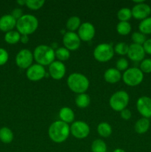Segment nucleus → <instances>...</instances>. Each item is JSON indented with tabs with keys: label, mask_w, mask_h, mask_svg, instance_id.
<instances>
[{
	"label": "nucleus",
	"mask_w": 151,
	"mask_h": 152,
	"mask_svg": "<svg viewBox=\"0 0 151 152\" xmlns=\"http://www.w3.org/2000/svg\"><path fill=\"white\" fill-rule=\"evenodd\" d=\"M70 134V126L61 120L53 122L48 129V136L50 139L56 143L64 142Z\"/></svg>",
	"instance_id": "f257e3e1"
},
{
	"label": "nucleus",
	"mask_w": 151,
	"mask_h": 152,
	"mask_svg": "<svg viewBox=\"0 0 151 152\" xmlns=\"http://www.w3.org/2000/svg\"><path fill=\"white\" fill-rule=\"evenodd\" d=\"M67 85L70 90L75 94H84L88 90L90 82L87 77L80 73H73L67 79Z\"/></svg>",
	"instance_id": "f03ea898"
},
{
	"label": "nucleus",
	"mask_w": 151,
	"mask_h": 152,
	"mask_svg": "<svg viewBox=\"0 0 151 152\" xmlns=\"http://www.w3.org/2000/svg\"><path fill=\"white\" fill-rule=\"evenodd\" d=\"M16 29L21 35L29 36L35 32L38 27V20L35 16L25 14L16 21Z\"/></svg>",
	"instance_id": "7ed1b4c3"
},
{
	"label": "nucleus",
	"mask_w": 151,
	"mask_h": 152,
	"mask_svg": "<svg viewBox=\"0 0 151 152\" xmlns=\"http://www.w3.org/2000/svg\"><path fill=\"white\" fill-rule=\"evenodd\" d=\"M33 57L37 64L45 66L50 65L55 61V50L50 46L46 45H38L33 51Z\"/></svg>",
	"instance_id": "20e7f679"
},
{
	"label": "nucleus",
	"mask_w": 151,
	"mask_h": 152,
	"mask_svg": "<svg viewBox=\"0 0 151 152\" xmlns=\"http://www.w3.org/2000/svg\"><path fill=\"white\" fill-rule=\"evenodd\" d=\"M130 101L128 94L124 91H118L115 92L109 99L110 108L115 111H121L127 108Z\"/></svg>",
	"instance_id": "39448f33"
},
{
	"label": "nucleus",
	"mask_w": 151,
	"mask_h": 152,
	"mask_svg": "<svg viewBox=\"0 0 151 152\" xmlns=\"http://www.w3.org/2000/svg\"><path fill=\"white\" fill-rule=\"evenodd\" d=\"M122 80L127 86L135 87L142 83L144 80V74L140 68L136 67L129 68L123 74Z\"/></svg>",
	"instance_id": "423d86ee"
},
{
	"label": "nucleus",
	"mask_w": 151,
	"mask_h": 152,
	"mask_svg": "<svg viewBox=\"0 0 151 152\" xmlns=\"http://www.w3.org/2000/svg\"><path fill=\"white\" fill-rule=\"evenodd\" d=\"M113 47L108 43H101L95 48L93 56L99 62H107L114 56Z\"/></svg>",
	"instance_id": "0eeeda50"
},
{
	"label": "nucleus",
	"mask_w": 151,
	"mask_h": 152,
	"mask_svg": "<svg viewBox=\"0 0 151 152\" xmlns=\"http://www.w3.org/2000/svg\"><path fill=\"white\" fill-rule=\"evenodd\" d=\"M70 134L76 139H85L90 134V129L87 123L84 121H76L70 127Z\"/></svg>",
	"instance_id": "6e6552de"
},
{
	"label": "nucleus",
	"mask_w": 151,
	"mask_h": 152,
	"mask_svg": "<svg viewBox=\"0 0 151 152\" xmlns=\"http://www.w3.org/2000/svg\"><path fill=\"white\" fill-rule=\"evenodd\" d=\"M33 53L28 49H22L16 56V63L18 67L22 69H28L33 65Z\"/></svg>",
	"instance_id": "1a4fd4ad"
},
{
	"label": "nucleus",
	"mask_w": 151,
	"mask_h": 152,
	"mask_svg": "<svg viewBox=\"0 0 151 152\" xmlns=\"http://www.w3.org/2000/svg\"><path fill=\"white\" fill-rule=\"evenodd\" d=\"M62 42L65 48L69 50H76L81 45V39L75 32L68 31L63 36Z\"/></svg>",
	"instance_id": "9d476101"
},
{
	"label": "nucleus",
	"mask_w": 151,
	"mask_h": 152,
	"mask_svg": "<svg viewBox=\"0 0 151 152\" xmlns=\"http://www.w3.org/2000/svg\"><path fill=\"white\" fill-rule=\"evenodd\" d=\"M96 29L93 25L90 22H86L81 23L78 30V36L81 41L90 42L95 37Z\"/></svg>",
	"instance_id": "9b49d317"
},
{
	"label": "nucleus",
	"mask_w": 151,
	"mask_h": 152,
	"mask_svg": "<svg viewBox=\"0 0 151 152\" xmlns=\"http://www.w3.org/2000/svg\"><path fill=\"white\" fill-rule=\"evenodd\" d=\"M46 75V71L44 66L39 64H33L26 71V77L29 80L37 82L42 80Z\"/></svg>",
	"instance_id": "f8f14e48"
},
{
	"label": "nucleus",
	"mask_w": 151,
	"mask_h": 152,
	"mask_svg": "<svg viewBox=\"0 0 151 152\" xmlns=\"http://www.w3.org/2000/svg\"><path fill=\"white\" fill-rule=\"evenodd\" d=\"M137 111L142 117L149 119L151 117V98L143 96L138 99L136 102Z\"/></svg>",
	"instance_id": "ddd939ff"
},
{
	"label": "nucleus",
	"mask_w": 151,
	"mask_h": 152,
	"mask_svg": "<svg viewBox=\"0 0 151 152\" xmlns=\"http://www.w3.org/2000/svg\"><path fill=\"white\" fill-rule=\"evenodd\" d=\"M48 72L53 80H60L66 74V67L62 62L54 61L49 65Z\"/></svg>",
	"instance_id": "4468645a"
},
{
	"label": "nucleus",
	"mask_w": 151,
	"mask_h": 152,
	"mask_svg": "<svg viewBox=\"0 0 151 152\" xmlns=\"http://www.w3.org/2000/svg\"><path fill=\"white\" fill-rule=\"evenodd\" d=\"M131 11L133 18L142 21L149 17L150 14H151V7H150L149 4L143 2L141 4H135L131 9Z\"/></svg>",
	"instance_id": "2eb2a0df"
},
{
	"label": "nucleus",
	"mask_w": 151,
	"mask_h": 152,
	"mask_svg": "<svg viewBox=\"0 0 151 152\" xmlns=\"http://www.w3.org/2000/svg\"><path fill=\"white\" fill-rule=\"evenodd\" d=\"M145 54L146 53L142 45L134 43H132L129 45V50L127 55L130 60L133 62H142L144 59Z\"/></svg>",
	"instance_id": "dca6fc26"
},
{
	"label": "nucleus",
	"mask_w": 151,
	"mask_h": 152,
	"mask_svg": "<svg viewBox=\"0 0 151 152\" xmlns=\"http://www.w3.org/2000/svg\"><path fill=\"white\" fill-rule=\"evenodd\" d=\"M16 26V20L11 14H6L0 18V31L3 32H9L13 31Z\"/></svg>",
	"instance_id": "f3484780"
},
{
	"label": "nucleus",
	"mask_w": 151,
	"mask_h": 152,
	"mask_svg": "<svg viewBox=\"0 0 151 152\" xmlns=\"http://www.w3.org/2000/svg\"><path fill=\"white\" fill-rule=\"evenodd\" d=\"M122 78L121 72L115 68H110L106 70L104 74V79L105 81L110 84H115Z\"/></svg>",
	"instance_id": "a211bd4d"
},
{
	"label": "nucleus",
	"mask_w": 151,
	"mask_h": 152,
	"mask_svg": "<svg viewBox=\"0 0 151 152\" xmlns=\"http://www.w3.org/2000/svg\"><path fill=\"white\" fill-rule=\"evenodd\" d=\"M59 117L61 121L69 124L73 123L75 120V114L74 111L69 107H62L59 112Z\"/></svg>",
	"instance_id": "6ab92c4d"
},
{
	"label": "nucleus",
	"mask_w": 151,
	"mask_h": 152,
	"mask_svg": "<svg viewBox=\"0 0 151 152\" xmlns=\"http://www.w3.org/2000/svg\"><path fill=\"white\" fill-rule=\"evenodd\" d=\"M150 122L149 119L142 117L135 123V132L139 134H143L147 132V131L150 129Z\"/></svg>",
	"instance_id": "aec40b11"
},
{
	"label": "nucleus",
	"mask_w": 151,
	"mask_h": 152,
	"mask_svg": "<svg viewBox=\"0 0 151 152\" xmlns=\"http://www.w3.org/2000/svg\"><path fill=\"white\" fill-rule=\"evenodd\" d=\"M97 132L102 137L107 138L112 134V127L110 125L106 122H102L99 123L97 126Z\"/></svg>",
	"instance_id": "412c9836"
},
{
	"label": "nucleus",
	"mask_w": 151,
	"mask_h": 152,
	"mask_svg": "<svg viewBox=\"0 0 151 152\" xmlns=\"http://www.w3.org/2000/svg\"><path fill=\"white\" fill-rule=\"evenodd\" d=\"M75 103L78 108H86L90 103V96L86 93L78 94L75 99Z\"/></svg>",
	"instance_id": "4be33fe9"
},
{
	"label": "nucleus",
	"mask_w": 151,
	"mask_h": 152,
	"mask_svg": "<svg viewBox=\"0 0 151 152\" xmlns=\"http://www.w3.org/2000/svg\"><path fill=\"white\" fill-rule=\"evenodd\" d=\"M81 25V23L80 18L76 16H73L70 17L67 21L66 28L68 30V31L75 32L76 31H78Z\"/></svg>",
	"instance_id": "5701e85b"
},
{
	"label": "nucleus",
	"mask_w": 151,
	"mask_h": 152,
	"mask_svg": "<svg viewBox=\"0 0 151 152\" xmlns=\"http://www.w3.org/2000/svg\"><path fill=\"white\" fill-rule=\"evenodd\" d=\"M13 133L9 128L3 127L0 129V140L5 144H9L13 141Z\"/></svg>",
	"instance_id": "b1692460"
},
{
	"label": "nucleus",
	"mask_w": 151,
	"mask_h": 152,
	"mask_svg": "<svg viewBox=\"0 0 151 152\" xmlns=\"http://www.w3.org/2000/svg\"><path fill=\"white\" fill-rule=\"evenodd\" d=\"M21 34L17 31H10L7 32L4 35V40L7 43L14 45L19 42L21 39Z\"/></svg>",
	"instance_id": "393cba45"
},
{
	"label": "nucleus",
	"mask_w": 151,
	"mask_h": 152,
	"mask_svg": "<svg viewBox=\"0 0 151 152\" xmlns=\"http://www.w3.org/2000/svg\"><path fill=\"white\" fill-rule=\"evenodd\" d=\"M55 56L57 58L58 61L63 62L69 59V58L70 57V53L66 48L61 47L55 50Z\"/></svg>",
	"instance_id": "a878e982"
},
{
	"label": "nucleus",
	"mask_w": 151,
	"mask_h": 152,
	"mask_svg": "<svg viewBox=\"0 0 151 152\" xmlns=\"http://www.w3.org/2000/svg\"><path fill=\"white\" fill-rule=\"evenodd\" d=\"M90 148L92 152H107V144L105 141L101 139L95 140L93 141Z\"/></svg>",
	"instance_id": "bb28decb"
},
{
	"label": "nucleus",
	"mask_w": 151,
	"mask_h": 152,
	"mask_svg": "<svg viewBox=\"0 0 151 152\" xmlns=\"http://www.w3.org/2000/svg\"><path fill=\"white\" fill-rule=\"evenodd\" d=\"M132 17L131 9L128 7H122L117 12V18L119 22H128Z\"/></svg>",
	"instance_id": "cd10ccee"
},
{
	"label": "nucleus",
	"mask_w": 151,
	"mask_h": 152,
	"mask_svg": "<svg viewBox=\"0 0 151 152\" xmlns=\"http://www.w3.org/2000/svg\"><path fill=\"white\" fill-rule=\"evenodd\" d=\"M132 30L131 25L129 22H119L117 24L116 31L121 36H127Z\"/></svg>",
	"instance_id": "c85d7f7f"
},
{
	"label": "nucleus",
	"mask_w": 151,
	"mask_h": 152,
	"mask_svg": "<svg viewBox=\"0 0 151 152\" xmlns=\"http://www.w3.org/2000/svg\"><path fill=\"white\" fill-rule=\"evenodd\" d=\"M139 32L144 34L145 36L151 34V17L146 18L144 20L141 21L139 25Z\"/></svg>",
	"instance_id": "c756f323"
},
{
	"label": "nucleus",
	"mask_w": 151,
	"mask_h": 152,
	"mask_svg": "<svg viewBox=\"0 0 151 152\" xmlns=\"http://www.w3.org/2000/svg\"><path fill=\"white\" fill-rule=\"evenodd\" d=\"M44 3V0H26L25 6L32 10H37L41 8Z\"/></svg>",
	"instance_id": "7c9ffc66"
},
{
	"label": "nucleus",
	"mask_w": 151,
	"mask_h": 152,
	"mask_svg": "<svg viewBox=\"0 0 151 152\" xmlns=\"http://www.w3.org/2000/svg\"><path fill=\"white\" fill-rule=\"evenodd\" d=\"M114 52L116 53H118V55H121V56H124V55L127 54V52L129 50V45L125 42H121L117 43L115 45V47L113 48Z\"/></svg>",
	"instance_id": "2f4dec72"
},
{
	"label": "nucleus",
	"mask_w": 151,
	"mask_h": 152,
	"mask_svg": "<svg viewBox=\"0 0 151 152\" xmlns=\"http://www.w3.org/2000/svg\"><path fill=\"white\" fill-rule=\"evenodd\" d=\"M131 39L134 44L143 45V44L147 40V38L146 36L144 34H142L141 32H134L132 34Z\"/></svg>",
	"instance_id": "473e14b6"
},
{
	"label": "nucleus",
	"mask_w": 151,
	"mask_h": 152,
	"mask_svg": "<svg viewBox=\"0 0 151 152\" xmlns=\"http://www.w3.org/2000/svg\"><path fill=\"white\" fill-rule=\"evenodd\" d=\"M140 70L143 74H150L151 73V59L147 58L141 62Z\"/></svg>",
	"instance_id": "72a5a7b5"
},
{
	"label": "nucleus",
	"mask_w": 151,
	"mask_h": 152,
	"mask_svg": "<svg viewBox=\"0 0 151 152\" xmlns=\"http://www.w3.org/2000/svg\"><path fill=\"white\" fill-rule=\"evenodd\" d=\"M129 67V62L127 61V59L125 58H120L118 59V60L117 61L116 63H115V68H116L118 71H125L126 70L128 69Z\"/></svg>",
	"instance_id": "f704fd0d"
},
{
	"label": "nucleus",
	"mask_w": 151,
	"mask_h": 152,
	"mask_svg": "<svg viewBox=\"0 0 151 152\" xmlns=\"http://www.w3.org/2000/svg\"><path fill=\"white\" fill-rule=\"evenodd\" d=\"M9 59V54L7 50L0 48V66L4 65Z\"/></svg>",
	"instance_id": "c9c22d12"
},
{
	"label": "nucleus",
	"mask_w": 151,
	"mask_h": 152,
	"mask_svg": "<svg viewBox=\"0 0 151 152\" xmlns=\"http://www.w3.org/2000/svg\"><path fill=\"white\" fill-rule=\"evenodd\" d=\"M23 15H24L23 11H22V9L19 8V7L13 9V11H12V13H11V16H13V17L14 18L16 21H17L18 19H20V18L22 17Z\"/></svg>",
	"instance_id": "e433bc0d"
},
{
	"label": "nucleus",
	"mask_w": 151,
	"mask_h": 152,
	"mask_svg": "<svg viewBox=\"0 0 151 152\" xmlns=\"http://www.w3.org/2000/svg\"><path fill=\"white\" fill-rule=\"evenodd\" d=\"M120 116H121V118L124 120H129L132 117V113L130 111V110L125 108V109L122 110L121 111H120Z\"/></svg>",
	"instance_id": "4c0bfd02"
},
{
	"label": "nucleus",
	"mask_w": 151,
	"mask_h": 152,
	"mask_svg": "<svg viewBox=\"0 0 151 152\" xmlns=\"http://www.w3.org/2000/svg\"><path fill=\"white\" fill-rule=\"evenodd\" d=\"M143 48L144 50L145 53L151 55V39H148L143 44Z\"/></svg>",
	"instance_id": "58836bf2"
},
{
	"label": "nucleus",
	"mask_w": 151,
	"mask_h": 152,
	"mask_svg": "<svg viewBox=\"0 0 151 152\" xmlns=\"http://www.w3.org/2000/svg\"><path fill=\"white\" fill-rule=\"evenodd\" d=\"M20 41L22 42L23 44H27V43L28 42V41H29V37L27 35H22L21 36Z\"/></svg>",
	"instance_id": "ea45409f"
},
{
	"label": "nucleus",
	"mask_w": 151,
	"mask_h": 152,
	"mask_svg": "<svg viewBox=\"0 0 151 152\" xmlns=\"http://www.w3.org/2000/svg\"><path fill=\"white\" fill-rule=\"evenodd\" d=\"M16 3H17L18 4H19L20 6L25 5V4H26V0H18V1H16Z\"/></svg>",
	"instance_id": "a19ab883"
},
{
	"label": "nucleus",
	"mask_w": 151,
	"mask_h": 152,
	"mask_svg": "<svg viewBox=\"0 0 151 152\" xmlns=\"http://www.w3.org/2000/svg\"><path fill=\"white\" fill-rule=\"evenodd\" d=\"M133 2H134L136 4H141V3L144 2V0H133Z\"/></svg>",
	"instance_id": "79ce46f5"
},
{
	"label": "nucleus",
	"mask_w": 151,
	"mask_h": 152,
	"mask_svg": "<svg viewBox=\"0 0 151 152\" xmlns=\"http://www.w3.org/2000/svg\"><path fill=\"white\" fill-rule=\"evenodd\" d=\"M113 152H126L124 150H123L122 148H115V150H113Z\"/></svg>",
	"instance_id": "37998d69"
}]
</instances>
